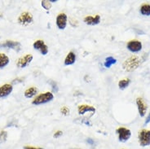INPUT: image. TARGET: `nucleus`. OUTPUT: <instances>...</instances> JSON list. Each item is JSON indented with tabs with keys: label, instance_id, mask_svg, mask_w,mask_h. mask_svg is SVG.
Listing matches in <instances>:
<instances>
[{
	"label": "nucleus",
	"instance_id": "7ed1b4c3",
	"mask_svg": "<svg viewBox=\"0 0 150 149\" xmlns=\"http://www.w3.org/2000/svg\"><path fill=\"white\" fill-rule=\"evenodd\" d=\"M116 133L118 135V140L122 143L127 142L131 136V131L125 127L117 128L116 130Z\"/></svg>",
	"mask_w": 150,
	"mask_h": 149
},
{
	"label": "nucleus",
	"instance_id": "a211bd4d",
	"mask_svg": "<svg viewBox=\"0 0 150 149\" xmlns=\"http://www.w3.org/2000/svg\"><path fill=\"white\" fill-rule=\"evenodd\" d=\"M117 63V60L114 59L112 56H109L105 59V63H104V65H105V68H110L112 66V64H115Z\"/></svg>",
	"mask_w": 150,
	"mask_h": 149
},
{
	"label": "nucleus",
	"instance_id": "9d476101",
	"mask_svg": "<svg viewBox=\"0 0 150 149\" xmlns=\"http://www.w3.org/2000/svg\"><path fill=\"white\" fill-rule=\"evenodd\" d=\"M127 47L131 52H139L142 49V43L138 40H132L128 42Z\"/></svg>",
	"mask_w": 150,
	"mask_h": 149
},
{
	"label": "nucleus",
	"instance_id": "dca6fc26",
	"mask_svg": "<svg viewBox=\"0 0 150 149\" xmlns=\"http://www.w3.org/2000/svg\"><path fill=\"white\" fill-rule=\"evenodd\" d=\"M37 93H38L37 87H35V86H31V87L28 88V89L25 91L24 95H25V97L27 98V99H30V98L34 97Z\"/></svg>",
	"mask_w": 150,
	"mask_h": 149
},
{
	"label": "nucleus",
	"instance_id": "c85d7f7f",
	"mask_svg": "<svg viewBox=\"0 0 150 149\" xmlns=\"http://www.w3.org/2000/svg\"><path fill=\"white\" fill-rule=\"evenodd\" d=\"M71 149H80V148H71Z\"/></svg>",
	"mask_w": 150,
	"mask_h": 149
},
{
	"label": "nucleus",
	"instance_id": "5701e85b",
	"mask_svg": "<svg viewBox=\"0 0 150 149\" xmlns=\"http://www.w3.org/2000/svg\"><path fill=\"white\" fill-rule=\"evenodd\" d=\"M60 112L64 116H68L69 114V112H70V110H69V108L66 107V106H63L62 108H60Z\"/></svg>",
	"mask_w": 150,
	"mask_h": 149
},
{
	"label": "nucleus",
	"instance_id": "412c9836",
	"mask_svg": "<svg viewBox=\"0 0 150 149\" xmlns=\"http://www.w3.org/2000/svg\"><path fill=\"white\" fill-rule=\"evenodd\" d=\"M41 4L42 7L44 8L45 10H47V11L50 10L51 8H52V3H51L50 1H47V0H43V1H42Z\"/></svg>",
	"mask_w": 150,
	"mask_h": 149
},
{
	"label": "nucleus",
	"instance_id": "f8f14e48",
	"mask_svg": "<svg viewBox=\"0 0 150 149\" xmlns=\"http://www.w3.org/2000/svg\"><path fill=\"white\" fill-rule=\"evenodd\" d=\"M136 105H137V107H138L139 116L141 117H144L145 114H146L147 108H148L146 103L141 98H137V100H136Z\"/></svg>",
	"mask_w": 150,
	"mask_h": 149
},
{
	"label": "nucleus",
	"instance_id": "b1692460",
	"mask_svg": "<svg viewBox=\"0 0 150 149\" xmlns=\"http://www.w3.org/2000/svg\"><path fill=\"white\" fill-rule=\"evenodd\" d=\"M62 134H63V132H62V131H56V133L53 134V137H54V138H59V137H60V136L62 135Z\"/></svg>",
	"mask_w": 150,
	"mask_h": 149
},
{
	"label": "nucleus",
	"instance_id": "423d86ee",
	"mask_svg": "<svg viewBox=\"0 0 150 149\" xmlns=\"http://www.w3.org/2000/svg\"><path fill=\"white\" fill-rule=\"evenodd\" d=\"M33 58L34 57L31 54H26L25 56L19 58L18 60H16V66L20 68H25L31 63V61L33 60Z\"/></svg>",
	"mask_w": 150,
	"mask_h": 149
},
{
	"label": "nucleus",
	"instance_id": "aec40b11",
	"mask_svg": "<svg viewBox=\"0 0 150 149\" xmlns=\"http://www.w3.org/2000/svg\"><path fill=\"white\" fill-rule=\"evenodd\" d=\"M130 79H123V80H121L118 82V86H119V88L121 90H124L125 88H127L128 86H129V84H130Z\"/></svg>",
	"mask_w": 150,
	"mask_h": 149
},
{
	"label": "nucleus",
	"instance_id": "ddd939ff",
	"mask_svg": "<svg viewBox=\"0 0 150 149\" xmlns=\"http://www.w3.org/2000/svg\"><path fill=\"white\" fill-rule=\"evenodd\" d=\"M12 90H13L12 85L8 83L0 86V99L8 96L12 92Z\"/></svg>",
	"mask_w": 150,
	"mask_h": 149
},
{
	"label": "nucleus",
	"instance_id": "393cba45",
	"mask_svg": "<svg viewBox=\"0 0 150 149\" xmlns=\"http://www.w3.org/2000/svg\"><path fill=\"white\" fill-rule=\"evenodd\" d=\"M24 149H43L42 148H35V147H32V146H25L24 147Z\"/></svg>",
	"mask_w": 150,
	"mask_h": 149
},
{
	"label": "nucleus",
	"instance_id": "f3484780",
	"mask_svg": "<svg viewBox=\"0 0 150 149\" xmlns=\"http://www.w3.org/2000/svg\"><path fill=\"white\" fill-rule=\"evenodd\" d=\"M9 62H10V60H9L8 56L4 53H0V69L6 67L9 64Z\"/></svg>",
	"mask_w": 150,
	"mask_h": 149
},
{
	"label": "nucleus",
	"instance_id": "1a4fd4ad",
	"mask_svg": "<svg viewBox=\"0 0 150 149\" xmlns=\"http://www.w3.org/2000/svg\"><path fill=\"white\" fill-rule=\"evenodd\" d=\"M21 44L19 42L11 41V40H8L0 44V48H10L15 50L16 52H19L21 50Z\"/></svg>",
	"mask_w": 150,
	"mask_h": 149
},
{
	"label": "nucleus",
	"instance_id": "9b49d317",
	"mask_svg": "<svg viewBox=\"0 0 150 149\" xmlns=\"http://www.w3.org/2000/svg\"><path fill=\"white\" fill-rule=\"evenodd\" d=\"M100 20H101V18H100V15H96L95 16H87L84 18L83 21L88 25H96L100 24Z\"/></svg>",
	"mask_w": 150,
	"mask_h": 149
},
{
	"label": "nucleus",
	"instance_id": "a878e982",
	"mask_svg": "<svg viewBox=\"0 0 150 149\" xmlns=\"http://www.w3.org/2000/svg\"><path fill=\"white\" fill-rule=\"evenodd\" d=\"M23 81L22 78H17V79H14L13 81H12V83L13 84H16V83H18V82H21Z\"/></svg>",
	"mask_w": 150,
	"mask_h": 149
},
{
	"label": "nucleus",
	"instance_id": "4468645a",
	"mask_svg": "<svg viewBox=\"0 0 150 149\" xmlns=\"http://www.w3.org/2000/svg\"><path fill=\"white\" fill-rule=\"evenodd\" d=\"M78 112H79V115H83L84 113H86L87 112H96V108L93 106H91V105H79V108H78Z\"/></svg>",
	"mask_w": 150,
	"mask_h": 149
},
{
	"label": "nucleus",
	"instance_id": "f257e3e1",
	"mask_svg": "<svg viewBox=\"0 0 150 149\" xmlns=\"http://www.w3.org/2000/svg\"><path fill=\"white\" fill-rule=\"evenodd\" d=\"M54 99V95L52 92H45L38 95L34 100L32 101V104L34 105H41L47 104L50 101H52Z\"/></svg>",
	"mask_w": 150,
	"mask_h": 149
},
{
	"label": "nucleus",
	"instance_id": "4be33fe9",
	"mask_svg": "<svg viewBox=\"0 0 150 149\" xmlns=\"http://www.w3.org/2000/svg\"><path fill=\"white\" fill-rule=\"evenodd\" d=\"M7 137H8V134H7L6 131L0 132V143H4V142L6 141Z\"/></svg>",
	"mask_w": 150,
	"mask_h": 149
},
{
	"label": "nucleus",
	"instance_id": "cd10ccee",
	"mask_svg": "<svg viewBox=\"0 0 150 149\" xmlns=\"http://www.w3.org/2000/svg\"><path fill=\"white\" fill-rule=\"evenodd\" d=\"M149 122H150V113L149 114V116L147 117V119H146V121H145L144 124L146 125V124H148V123H149Z\"/></svg>",
	"mask_w": 150,
	"mask_h": 149
},
{
	"label": "nucleus",
	"instance_id": "0eeeda50",
	"mask_svg": "<svg viewBox=\"0 0 150 149\" xmlns=\"http://www.w3.org/2000/svg\"><path fill=\"white\" fill-rule=\"evenodd\" d=\"M68 16L65 13H60L57 16L56 20V26L58 27L59 30H63L67 26Z\"/></svg>",
	"mask_w": 150,
	"mask_h": 149
},
{
	"label": "nucleus",
	"instance_id": "39448f33",
	"mask_svg": "<svg viewBox=\"0 0 150 149\" xmlns=\"http://www.w3.org/2000/svg\"><path fill=\"white\" fill-rule=\"evenodd\" d=\"M17 20H18V23L20 25L26 26V25H29L33 22L34 18H33V16L31 13L28 12V11H25L20 15Z\"/></svg>",
	"mask_w": 150,
	"mask_h": 149
},
{
	"label": "nucleus",
	"instance_id": "6e6552de",
	"mask_svg": "<svg viewBox=\"0 0 150 149\" xmlns=\"http://www.w3.org/2000/svg\"><path fill=\"white\" fill-rule=\"evenodd\" d=\"M33 47L35 50L39 51L40 53L43 56H46L47 53H48V47L45 44V42L43 40H37L34 42Z\"/></svg>",
	"mask_w": 150,
	"mask_h": 149
},
{
	"label": "nucleus",
	"instance_id": "2eb2a0df",
	"mask_svg": "<svg viewBox=\"0 0 150 149\" xmlns=\"http://www.w3.org/2000/svg\"><path fill=\"white\" fill-rule=\"evenodd\" d=\"M75 61H76V55H75L74 52H70L68 53V55L66 56V57H65L64 64V65L69 66V65H72V64H74L75 63Z\"/></svg>",
	"mask_w": 150,
	"mask_h": 149
},
{
	"label": "nucleus",
	"instance_id": "bb28decb",
	"mask_svg": "<svg viewBox=\"0 0 150 149\" xmlns=\"http://www.w3.org/2000/svg\"><path fill=\"white\" fill-rule=\"evenodd\" d=\"M86 142H87L89 144H91V145H93L94 144V140L92 138H87V139H86Z\"/></svg>",
	"mask_w": 150,
	"mask_h": 149
},
{
	"label": "nucleus",
	"instance_id": "f03ea898",
	"mask_svg": "<svg viewBox=\"0 0 150 149\" xmlns=\"http://www.w3.org/2000/svg\"><path fill=\"white\" fill-rule=\"evenodd\" d=\"M140 64V60L139 57L137 56H131V58H129L128 60H127L123 64V68L126 71L131 72L133 71L135 68L139 67V65Z\"/></svg>",
	"mask_w": 150,
	"mask_h": 149
},
{
	"label": "nucleus",
	"instance_id": "20e7f679",
	"mask_svg": "<svg viewBox=\"0 0 150 149\" xmlns=\"http://www.w3.org/2000/svg\"><path fill=\"white\" fill-rule=\"evenodd\" d=\"M139 143L141 147L150 145V131L142 130L139 132Z\"/></svg>",
	"mask_w": 150,
	"mask_h": 149
},
{
	"label": "nucleus",
	"instance_id": "6ab92c4d",
	"mask_svg": "<svg viewBox=\"0 0 150 149\" xmlns=\"http://www.w3.org/2000/svg\"><path fill=\"white\" fill-rule=\"evenodd\" d=\"M140 13L143 16H150V5L149 4H144L140 8Z\"/></svg>",
	"mask_w": 150,
	"mask_h": 149
}]
</instances>
